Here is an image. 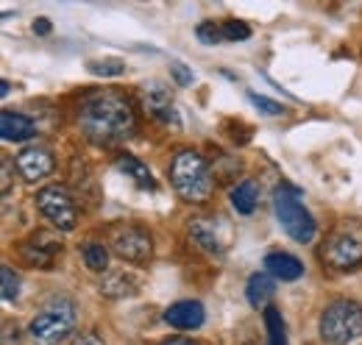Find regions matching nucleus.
<instances>
[{
    "label": "nucleus",
    "instance_id": "nucleus-15",
    "mask_svg": "<svg viewBox=\"0 0 362 345\" xmlns=\"http://www.w3.org/2000/svg\"><path fill=\"white\" fill-rule=\"evenodd\" d=\"M265 270L271 273L273 279L279 281H296L304 276V264L301 259H296L293 254H284V251H276L265 257Z\"/></svg>",
    "mask_w": 362,
    "mask_h": 345
},
{
    "label": "nucleus",
    "instance_id": "nucleus-30",
    "mask_svg": "<svg viewBox=\"0 0 362 345\" xmlns=\"http://www.w3.org/2000/svg\"><path fill=\"white\" fill-rule=\"evenodd\" d=\"M34 34H40V37H47L50 34V20L47 17H40V20H34Z\"/></svg>",
    "mask_w": 362,
    "mask_h": 345
},
{
    "label": "nucleus",
    "instance_id": "nucleus-25",
    "mask_svg": "<svg viewBox=\"0 0 362 345\" xmlns=\"http://www.w3.org/2000/svg\"><path fill=\"white\" fill-rule=\"evenodd\" d=\"M248 100L262 112V115H271V117H279V115H284V106L281 103H276L271 98H265V95H257V92H248Z\"/></svg>",
    "mask_w": 362,
    "mask_h": 345
},
{
    "label": "nucleus",
    "instance_id": "nucleus-17",
    "mask_svg": "<svg viewBox=\"0 0 362 345\" xmlns=\"http://www.w3.org/2000/svg\"><path fill=\"white\" fill-rule=\"evenodd\" d=\"M276 293V281L271 279V273H254L248 279V287H245V298L254 309H268V301Z\"/></svg>",
    "mask_w": 362,
    "mask_h": 345
},
{
    "label": "nucleus",
    "instance_id": "nucleus-19",
    "mask_svg": "<svg viewBox=\"0 0 362 345\" xmlns=\"http://www.w3.org/2000/svg\"><path fill=\"white\" fill-rule=\"evenodd\" d=\"M231 206L237 209V215H254V209H257V204H259V189H257V184L254 181H240L234 189H231Z\"/></svg>",
    "mask_w": 362,
    "mask_h": 345
},
{
    "label": "nucleus",
    "instance_id": "nucleus-12",
    "mask_svg": "<svg viewBox=\"0 0 362 345\" xmlns=\"http://www.w3.org/2000/svg\"><path fill=\"white\" fill-rule=\"evenodd\" d=\"M14 168L23 175V181L37 184V181H42L53 172V156H50L47 148H25V151L17 153Z\"/></svg>",
    "mask_w": 362,
    "mask_h": 345
},
{
    "label": "nucleus",
    "instance_id": "nucleus-18",
    "mask_svg": "<svg viewBox=\"0 0 362 345\" xmlns=\"http://www.w3.org/2000/svg\"><path fill=\"white\" fill-rule=\"evenodd\" d=\"M115 165H117L120 172H126L136 187H142V189H156V181H153V175L148 170V165H142L136 156H132V153H117Z\"/></svg>",
    "mask_w": 362,
    "mask_h": 345
},
{
    "label": "nucleus",
    "instance_id": "nucleus-29",
    "mask_svg": "<svg viewBox=\"0 0 362 345\" xmlns=\"http://www.w3.org/2000/svg\"><path fill=\"white\" fill-rule=\"evenodd\" d=\"M73 345H103V340H100L95 332H81V334L73 340Z\"/></svg>",
    "mask_w": 362,
    "mask_h": 345
},
{
    "label": "nucleus",
    "instance_id": "nucleus-27",
    "mask_svg": "<svg viewBox=\"0 0 362 345\" xmlns=\"http://www.w3.org/2000/svg\"><path fill=\"white\" fill-rule=\"evenodd\" d=\"M170 78H173L176 86H189L195 76H192V70L184 62H170Z\"/></svg>",
    "mask_w": 362,
    "mask_h": 345
},
{
    "label": "nucleus",
    "instance_id": "nucleus-3",
    "mask_svg": "<svg viewBox=\"0 0 362 345\" xmlns=\"http://www.w3.org/2000/svg\"><path fill=\"white\" fill-rule=\"evenodd\" d=\"M320 259L323 264L334 270H351L362 264V220L346 217L332 226L326 240L320 242Z\"/></svg>",
    "mask_w": 362,
    "mask_h": 345
},
{
    "label": "nucleus",
    "instance_id": "nucleus-9",
    "mask_svg": "<svg viewBox=\"0 0 362 345\" xmlns=\"http://www.w3.org/2000/svg\"><path fill=\"white\" fill-rule=\"evenodd\" d=\"M187 231H189V240L206 254H223L231 240V226L221 215L189 217Z\"/></svg>",
    "mask_w": 362,
    "mask_h": 345
},
{
    "label": "nucleus",
    "instance_id": "nucleus-13",
    "mask_svg": "<svg viewBox=\"0 0 362 345\" xmlns=\"http://www.w3.org/2000/svg\"><path fill=\"white\" fill-rule=\"evenodd\" d=\"M204 320H206V312H204V303L198 301H176L165 309V323L179 332L201 329Z\"/></svg>",
    "mask_w": 362,
    "mask_h": 345
},
{
    "label": "nucleus",
    "instance_id": "nucleus-22",
    "mask_svg": "<svg viewBox=\"0 0 362 345\" xmlns=\"http://www.w3.org/2000/svg\"><path fill=\"white\" fill-rule=\"evenodd\" d=\"M0 284H3V301H17V296H20V276L8 264H0Z\"/></svg>",
    "mask_w": 362,
    "mask_h": 345
},
{
    "label": "nucleus",
    "instance_id": "nucleus-23",
    "mask_svg": "<svg viewBox=\"0 0 362 345\" xmlns=\"http://www.w3.org/2000/svg\"><path fill=\"white\" fill-rule=\"evenodd\" d=\"M195 37H198V42H204V45L223 42V31H221V25H215V20H204V23H198Z\"/></svg>",
    "mask_w": 362,
    "mask_h": 345
},
{
    "label": "nucleus",
    "instance_id": "nucleus-4",
    "mask_svg": "<svg viewBox=\"0 0 362 345\" xmlns=\"http://www.w3.org/2000/svg\"><path fill=\"white\" fill-rule=\"evenodd\" d=\"M76 326V303L64 296L47 298L42 309L28 323V337L34 345H59L70 337Z\"/></svg>",
    "mask_w": 362,
    "mask_h": 345
},
{
    "label": "nucleus",
    "instance_id": "nucleus-14",
    "mask_svg": "<svg viewBox=\"0 0 362 345\" xmlns=\"http://www.w3.org/2000/svg\"><path fill=\"white\" fill-rule=\"evenodd\" d=\"M100 296L103 298H112V301H117V298H129V296H134L136 290V279L132 273H126V270H109L103 279H100Z\"/></svg>",
    "mask_w": 362,
    "mask_h": 345
},
{
    "label": "nucleus",
    "instance_id": "nucleus-6",
    "mask_svg": "<svg viewBox=\"0 0 362 345\" xmlns=\"http://www.w3.org/2000/svg\"><path fill=\"white\" fill-rule=\"evenodd\" d=\"M362 334V306L351 298H334L320 312V337L329 345H349Z\"/></svg>",
    "mask_w": 362,
    "mask_h": 345
},
{
    "label": "nucleus",
    "instance_id": "nucleus-21",
    "mask_svg": "<svg viewBox=\"0 0 362 345\" xmlns=\"http://www.w3.org/2000/svg\"><path fill=\"white\" fill-rule=\"evenodd\" d=\"M81 257H84V264L95 273H103L109 267V251H106L103 242H87L81 248Z\"/></svg>",
    "mask_w": 362,
    "mask_h": 345
},
{
    "label": "nucleus",
    "instance_id": "nucleus-31",
    "mask_svg": "<svg viewBox=\"0 0 362 345\" xmlns=\"http://www.w3.org/2000/svg\"><path fill=\"white\" fill-rule=\"evenodd\" d=\"M8 189H11V168L3 159V195H8Z\"/></svg>",
    "mask_w": 362,
    "mask_h": 345
},
{
    "label": "nucleus",
    "instance_id": "nucleus-7",
    "mask_svg": "<svg viewBox=\"0 0 362 345\" xmlns=\"http://www.w3.org/2000/svg\"><path fill=\"white\" fill-rule=\"evenodd\" d=\"M37 209L59 228V231H73L78 226V206L73 192L64 184H47L37 192Z\"/></svg>",
    "mask_w": 362,
    "mask_h": 345
},
{
    "label": "nucleus",
    "instance_id": "nucleus-33",
    "mask_svg": "<svg viewBox=\"0 0 362 345\" xmlns=\"http://www.w3.org/2000/svg\"><path fill=\"white\" fill-rule=\"evenodd\" d=\"M8 92H11V84H8V81H3V84H0V95H3V98H6V95H8Z\"/></svg>",
    "mask_w": 362,
    "mask_h": 345
},
{
    "label": "nucleus",
    "instance_id": "nucleus-10",
    "mask_svg": "<svg viewBox=\"0 0 362 345\" xmlns=\"http://www.w3.org/2000/svg\"><path fill=\"white\" fill-rule=\"evenodd\" d=\"M139 98H142V109L162 126H176L179 129V112L173 109V98H170V89L162 84V81H148V84L139 86Z\"/></svg>",
    "mask_w": 362,
    "mask_h": 345
},
{
    "label": "nucleus",
    "instance_id": "nucleus-28",
    "mask_svg": "<svg viewBox=\"0 0 362 345\" xmlns=\"http://www.w3.org/2000/svg\"><path fill=\"white\" fill-rule=\"evenodd\" d=\"M3 345H20V329L17 326H11V323L3 326Z\"/></svg>",
    "mask_w": 362,
    "mask_h": 345
},
{
    "label": "nucleus",
    "instance_id": "nucleus-2",
    "mask_svg": "<svg viewBox=\"0 0 362 345\" xmlns=\"http://www.w3.org/2000/svg\"><path fill=\"white\" fill-rule=\"evenodd\" d=\"M170 184H173L176 195L187 204H206L215 192V175L209 170L206 159L192 148H181L173 156Z\"/></svg>",
    "mask_w": 362,
    "mask_h": 345
},
{
    "label": "nucleus",
    "instance_id": "nucleus-11",
    "mask_svg": "<svg viewBox=\"0 0 362 345\" xmlns=\"http://www.w3.org/2000/svg\"><path fill=\"white\" fill-rule=\"evenodd\" d=\"M62 251V240L56 231H34L28 240H23L20 245V257L25 264L31 267H42V270H50L53 262H56V254Z\"/></svg>",
    "mask_w": 362,
    "mask_h": 345
},
{
    "label": "nucleus",
    "instance_id": "nucleus-16",
    "mask_svg": "<svg viewBox=\"0 0 362 345\" xmlns=\"http://www.w3.org/2000/svg\"><path fill=\"white\" fill-rule=\"evenodd\" d=\"M0 134L6 142H25L37 134V126H34V120H28L20 112H3L0 115Z\"/></svg>",
    "mask_w": 362,
    "mask_h": 345
},
{
    "label": "nucleus",
    "instance_id": "nucleus-5",
    "mask_svg": "<svg viewBox=\"0 0 362 345\" xmlns=\"http://www.w3.org/2000/svg\"><path fill=\"white\" fill-rule=\"evenodd\" d=\"M273 212L279 226L287 231V237H293L296 242H313L315 237V217L310 215V209L301 204L298 189L281 184L273 189Z\"/></svg>",
    "mask_w": 362,
    "mask_h": 345
},
{
    "label": "nucleus",
    "instance_id": "nucleus-8",
    "mask_svg": "<svg viewBox=\"0 0 362 345\" xmlns=\"http://www.w3.org/2000/svg\"><path fill=\"white\" fill-rule=\"evenodd\" d=\"M109 245L123 262H132V264H148L153 257V242H151V234L139 226L132 223H123V226H112L109 231Z\"/></svg>",
    "mask_w": 362,
    "mask_h": 345
},
{
    "label": "nucleus",
    "instance_id": "nucleus-1",
    "mask_svg": "<svg viewBox=\"0 0 362 345\" xmlns=\"http://www.w3.org/2000/svg\"><path fill=\"white\" fill-rule=\"evenodd\" d=\"M78 126L95 145H120L136 129L132 100L115 89L92 92L78 106Z\"/></svg>",
    "mask_w": 362,
    "mask_h": 345
},
{
    "label": "nucleus",
    "instance_id": "nucleus-20",
    "mask_svg": "<svg viewBox=\"0 0 362 345\" xmlns=\"http://www.w3.org/2000/svg\"><path fill=\"white\" fill-rule=\"evenodd\" d=\"M265 329H268V345H287V329L276 306L265 309Z\"/></svg>",
    "mask_w": 362,
    "mask_h": 345
},
{
    "label": "nucleus",
    "instance_id": "nucleus-26",
    "mask_svg": "<svg viewBox=\"0 0 362 345\" xmlns=\"http://www.w3.org/2000/svg\"><path fill=\"white\" fill-rule=\"evenodd\" d=\"M87 70H90L92 76H120L126 67L117 59H106V62H90Z\"/></svg>",
    "mask_w": 362,
    "mask_h": 345
},
{
    "label": "nucleus",
    "instance_id": "nucleus-24",
    "mask_svg": "<svg viewBox=\"0 0 362 345\" xmlns=\"http://www.w3.org/2000/svg\"><path fill=\"white\" fill-rule=\"evenodd\" d=\"M221 31H223V40H226V42H245V40L251 37V28H248L243 20H226V23L221 25Z\"/></svg>",
    "mask_w": 362,
    "mask_h": 345
},
{
    "label": "nucleus",
    "instance_id": "nucleus-32",
    "mask_svg": "<svg viewBox=\"0 0 362 345\" xmlns=\"http://www.w3.org/2000/svg\"><path fill=\"white\" fill-rule=\"evenodd\" d=\"M162 345H201L198 340H189V337H173V340H165Z\"/></svg>",
    "mask_w": 362,
    "mask_h": 345
}]
</instances>
